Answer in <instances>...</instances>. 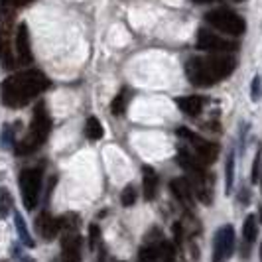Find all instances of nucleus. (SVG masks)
I'll return each instance as SVG.
<instances>
[{"instance_id": "f257e3e1", "label": "nucleus", "mask_w": 262, "mask_h": 262, "mask_svg": "<svg viewBox=\"0 0 262 262\" xmlns=\"http://www.w3.org/2000/svg\"><path fill=\"white\" fill-rule=\"evenodd\" d=\"M50 87L48 77L38 69H28L14 73L0 85V99L10 108H22L32 99H36L39 93H43Z\"/></svg>"}, {"instance_id": "f03ea898", "label": "nucleus", "mask_w": 262, "mask_h": 262, "mask_svg": "<svg viewBox=\"0 0 262 262\" xmlns=\"http://www.w3.org/2000/svg\"><path fill=\"white\" fill-rule=\"evenodd\" d=\"M236 67L233 55H211V57H189L185 63V75L197 87H211L221 79L229 77Z\"/></svg>"}, {"instance_id": "7ed1b4c3", "label": "nucleus", "mask_w": 262, "mask_h": 262, "mask_svg": "<svg viewBox=\"0 0 262 262\" xmlns=\"http://www.w3.org/2000/svg\"><path fill=\"white\" fill-rule=\"evenodd\" d=\"M50 130H52V120H50V115L46 111V105L38 103L36 108H34V117H32V122H30L28 134L22 138V142L14 144L16 154L18 156H26V154L36 152L39 146H43V142L48 140Z\"/></svg>"}, {"instance_id": "20e7f679", "label": "nucleus", "mask_w": 262, "mask_h": 262, "mask_svg": "<svg viewBox=\"0 0 262 262\" xmlns=\"http://www.w3.org/2000/svg\"><path fill=\"white\" fill-rule=\"evenodd\" d=\"M20 193L22 201L28 211H34L38 207L39 191H41V180H43V170L41 168H26L20 171Z\"/></svg>"}, {"instance_id": "39448f33", "label": "nucleus", "mask_w": 262, "mask_h": 262, "mask_svg": "<svg viewBox=\"0 0 262 262\" xmlns=\"http://www.w3.org/2000/svg\"><path fill=\"white\" fill-rule=\"evenodd\" d=\"M205 20L209 22L213 28L221 30L229 36H243L247 24L245 20L233 10H227V8H219V10H213V12L205 14Z\"/></svg>"}, {"instance_id": "423d86ee", "label": "nucleus", "mask_w": 262, "mask_h": 262, "mask_svg": "<svg viewBox=\"0 0 262 262\" xmlns=\"http://www.w3.org/2000/svg\"><path fill=\"white\" fill-rule=\"evenodd\" d=\"M235 249V229L233 225H223L213 243V260L211 262H227Z\"/></svg>"}, {"instance_id": "0eeeda50", "label": "nucleus", "mask_w": 262, "mask_h": 262, "mask_svg": "<svg viewBox=\"0 0 262 262\" xmlns=\"http://www.w3.org/2000/svg\"><path fill=\"white\" fill-rule=\"evenodd\" d=\"M189 178H187V185L191 189V193L195 199H199L203 205H209L211 199H213V182L209 180L207 171L205 170H193L187 171Z\"/></svg>"}, {"instance_id": "6e6552de", "label": "nucleus", "mask_w": 262, "mask_h": 262, "mask_svg": "<svg viewBox=\"0 0 262 262\" xmlns=\"http://www.w3.org/2000/svg\"><path fill=\"white\" fill-rule=\"evenodd\" d=\"M178 136H184L187 138L191 144H193V154L199 158V162H203L205 166L211 164V162H215L217 156H219V146L209 142V140H203V138H199L195 134H191V132L187 130V128H178Z\"/></svg>"}, {"instance_id": "1a4fd4ad", "label": "nucleus", "mask_w": 262, "mask_h": 262, "mask_svg": "<svg viewBox=\"0 0 262 262\" xmlns=\"http://www.w3.org/2000/svg\"><path fill=\"white\" fill-rule=\"evenodd\" d=\"M197 48L205 50V52H235L236 43L215 36L209 30H199V34H197Z\"/></svg>"}, {"instance_id": "9d476101", "label": "nucleus", "mask_w": 262, "mask_h": 262, "mask_svg": "<svg viewBox=\"0 0 262 262\" xmlns=\"http://www.w3.org/2000/svg\"><path fill=\"white\" fill-rule=\"evenodd\" d=\"M61 262H81V236L75 227H67L61 238Z\"/></svg>"}, {"instance_id": "9b49d317", "label": "nucleus", "mask_w": 262, "mask_h": 262, "mask_svg": "<svg viewBox=\"0 0 262 262\" xmlns=\"http://www.w3.org/2000/svg\"><path fill=\"white\" fill-rule=\"evenodd\" d=\"M14 48H16V57L22 66H28L32 63L34 55H32V46H30V34H28V26L22 22L18 26V32H16V38H14Z\"/></svg>"}, {"instance_id": "f8f14e48", "label": "nucleus", "mask_w": 262, "mask_h": 262, "mask_svg": "<svg viewBox=\"0 0 262 262\" xmlns=\"http://www.w3.org/2000/svg\"><path fill=\"white\" fill-rule=\"evenodd\" d=\"M36 231L39 233L41 238L52 241L61 231V219H55L48 211H41L38 215V219H36Z\"/></svg>"}, {"instance_id": "ddd939ff", "label": "nucleus", "mask_w": 262, "mask_h": 262, "mask_svg": "<svg viewBox=\"0 0 262 262\" xmlns=\"http://www.w3.org/2000/svg\"><path fill=\"white\" fill-rule=\"evenodd\" d=\"M170 189H171V193L176 195V199H178L182 205H185V207H191V205H193L195 197H193L191 189H189V185H187V180H180V178L171 180Z\"/></svg>"}, {"instance_id": "4468645a", "label": "nucleus", "mask_w": 262, "mask_h": 262, "mask_svg": "<svg viewBox=\"0 0 262 262\" xmlns=\"http://www.w3.org/2000/svg\"><path fill=\"white\" fill-rule=\"evenodd\" d=\"M0 63L6 67V69H14V66H16L14 50H12V46H10L8 30H6V28L0 30Z\"/></svg>"}, {"instance_id": "2eb2a0df", "label": "nucleus", "mask_w": 262, "mask_h": 262, "mask_svg": "<svg viewBox=\"0 0 262 262\" xmlns=\"http://www.w3.org/2000/svg\"><path fill=\"white\" fill-rule=\"evenodd\" d=\"M176 105H178L180 111H184L185 115L197 117L203 111V99L195 97V95H191V97H180V99H176Z\"/></svg>"}, {"instance_id": "dca6fc26", "label": "nucleus", "mask_w": 262, "mask_h": 262, "mask_svg": "<svg viewBox=\"0 0 262 262\" xmlns=\"http://www.w3.org/2000/svg\"><path fill=\"white\" fill-rule=\"evenodd\" d=\"M144 173V199L146 201H154L158 195V185H160V180H158V173L152 168H144L142 170Z\"/></svg>"}, {"instance_id": "f3484780", "label": "nucleus", "mask_w": 262, "mask_h": 262, "mask_svg": "<svg viewBox=\"0 0 262 262\" xmlns=\"http://www.w3.org/2000/svg\"><path fill=\"white\" fill-rule=\"evenodd\" d=\"M14 225H16V231H18V236H20L22 245L28 247V249H34L36 243H34V238H32V235H30L28 225H26V221H24V217H22L20 211H14Z\"/></svg>"}, {"instance_id": "a211bd4d", "label": "nucleus", "mask_w": 262, "mask_h": 262, "mask_svg": "<svg viewBox=\"0 0 262 262\" xmlns=\"http://www.w3.org/2000/svg\"><path fill=\"white\" fill-rule=\"evenodd\" d=\"M34 0H0V16L6 20V22H10V16H12L14 10H18V8H24L28 4H32Z\"/></svg>"}, {"instance_id": "6ab92c4d", "label": "nucleus", "mask_w": 262, "mask_h": 262, "mask_svg": "<svg viewBox=\"0 0 262 262\" xmlns=\"http://www.w3.org/2000/svg\"><path fill=\"white\" fill-rule=\"evenodd\" d=\"M103 134H105V130H103L101 120L97 117L87 118V122H85V136H87L89 140H101Z\"/></svg>"}, {"instance_id": "aec40b11", "label": "nucleus", "mask_w": 262, "mask_h": 262, "mask_svg": "<svg viewBox=\"0 0 262 262\" xmlns=\"http://www.w3.org/2000/svg\"><path fill=\"white\" fill-rule=\"evenodd\" d=\"M256 235H258V225H256V219L254 215H249L245 219V225H243V236L247 241V245H252L256 241Z\"/></svg>"}, {"instance_id": "412c9836", "label": "nucleus", "mask_w": 262, "mask_h": 262, "mask_svg": "<svg viewBox=\"0 0 262 262\" xmlns=\"http://www.w3.org/2000/svg\"><path fill=\"white\" fill-rule=\"evenodd\" d=\"M126 105H128V91L126 89H122V91L118 93L117 97L113 99V103H111V113L113 115H124V111H126Z\"/></svg>"}, {"instance_id": "4be33fe9", "label": "nucleus", "mask_w": 262, "mask_h": 262, "mask_svg": "<svg viewBox=\"0 0 262 262\" xmlns=\"http://www.w3.org/2000/svg\"><path fill=\"white\" fill-rule=\"evenodd\" d=\"M158 258L162 262H176V247L170 241H160L158 245Z\"/></svg>"}, {"instance_id": "5701e85b", "label": "nucleus", "mask_w": 262, "mask_h": 262, "mask_svg": "<svg viewBox=\"0 0 262 262\" xmlns=\"http://www.w3.org/2000/svg\"><path fill=\"white\" fill-rule=\"evenodd\" d=\"M12 209V195L6 187H0V219H6Z\"/></svg>"}, {"instance_id": "b1692460", "label": "nucleus", "mask_w": 262, "mask_h": 262, "mask_svg": "<svg viewBox=\"0 0 262 262\" xmlns=\"http://www.w3.org/2000/svg\"><path fill=\"white\" fill-rule=\"evenodd\" d=\"M233 184H235V156L231 152L229 158H227V166H225V189L231 191Z\"/></svg>"}, {"instance_id": "393cba45", "label": "nucleus", "mask_w": 262, "mask_h": 262, "mask_svg": "<svg viewBox=\"0 0 262 262\" xmlns=\"http://www.w3.org/2000/svg\"><path fill=\"white\" fill-rule=\"evenodd\" d=\"M14 130L10 124H4L2 126V132H0V146L2 148H6V150H10V148H14Z\"/></svg>"}, {"instance_id": "a878e982", "label": "nucleus", "mask_w": 262, "mask_h": 262, "mask_svg": "<svg viewBox=\"0 0 262 262\" xmlns=\"http://www.w3.org/2000/svg\"><path fill=\"white\" fill-rule=\"evenodd\" d=\"M120 203L124 205V207H130L136 203V189H134V185H126L124 189H122V193H120Z\"/></svg>"}, {"instance_id": "bb28decb", "label": "nucleus", "mask_w": 262, "mask_h": 262, "mask_svg": "<svg viewBox=\"0 0 262 262\" xmlns=\"http://www.w3.org/2000/svg\"><path fill=\"white\" fill-rule=\"evenodd\" d=\"M250 99L254 101V103H258L262 99V79L256 75V77L252 79V87H250Z\"/></svg>"}, {"instance_id": "cd10ccee", "label": "nucleus", "mask_w": 262, "mask_h": 262, "mask_svg": "<svg viewBox=\"0 0 262 262\" xmlns=\"http://www.w3.org/2000/svg\"><path fill=\"white\" fill-rule=\"evenodd\" d=\"M99 243H101V229H99V225L93 223L89 227V245H91V249L95 250L99 247Z\"/></svg>"}, {"instance_id": "c85d7f7f", "label": "nucleus", "mask_w": 262, "mask_h": 262, "mask_svg": "<svg viewBox=\"0 0 262 262\" xmlns=\"http://www.w3.org/2000/svg\"><path fill=\"white\" fill-rule=\"evenodd\" d=\"M158 258V250L154 247H144L140 250V262H154Z\"/></svg>"}, {"instance_id": "c756f323", "label": "nucleus", "mask_w": 262, "mask_h": 262, "mask_svg": "<svg viewBox=\"0 0 262 262\" xmlns=\"http://www.w3.org/2000/svg\"><path fill=\"white\" fill-rule=\"evenodd\" d=\"M12 256H14V262H36L34 258H32V256H30V254H26L24 250L20 249L18 245H16V247L12 249Z\"/></svg>"}, {"instance_id": "7c9ffc66", "label": "nucleus", "mask_w": 262, "mask_h": 262, "mask_svg": "<svg viewBox=\"0 0 262 262\" xmlns=\"http://www.w3.org/2000/svg\"><path fill=\"white\" fill-rule=\"evenodd\" d=\"M252 184H258V178H260V150L256 152L254 156V162H252Z\"/></svg>"}, {"instance_id": "2f4dec72", "label": "nucleus", "mask_w": 262, "mask_h": 262, "mask_svg": "<svg viewBox=\"0 0 262 262\" xmlns=\"http://www.w3.org/2000/svg\"><path fill=\"white\" fill-rule=\"evenodd\" d=\"M173 241H176V247H182L184 243V229L180 223H173Z\"/></svg>"}, {"instance_id": "473e14b6", "label": "nucleus", "mask_w": 262, "mask_h": 262, "mask_svg": "<svg viewBox=\"0 0 262 262\" xmlns=\"http://www.w3.org/2000/svg\"><path fill=\"white\" fill-rule=\"evenodd\" d=\"M195 4H205V2H213V0H193Z\"/></svg>"}, {"instance_id": "72a5a7b5", "label": "nucleus", "mask_w": 262, "mask_h": 262, "mask_svg": "<svg viewBox=\"0 0 262 262\" xmlns=\"http://www.w3.org/2000/svg\"><path fill=\"white\" fill-rule=\"evenodd\" d=\"M260 262H262V243H260Z\"/></svg>"}, {"instance_id": "f704fd0d", "label": "nucleus", "mask_w": 262, "mask_h": 262, "mask_svg": "<svg viewBox=\"0 0 262 262\" xmlns=\"http://www.w3.org/2000/svg\"><path fill=\"white\" fill-rule=\"evenodd\" d=\"M233 2H245V0H233Z\"/></svg>"}, {"instance_id": "c9c22d12", "label": "nucleus", "mask_w": 262, "mask_h": 262, "mask_svg": "<svg viewBox=\"0 0 262 262\" xmlns=\"http://www.w3.org/2000/svg\"><path fill=\"white\" fill-rule=\"evenodd\" d=\"M0 262H6V260H0Z\"/></svg>"}]
</instances>
